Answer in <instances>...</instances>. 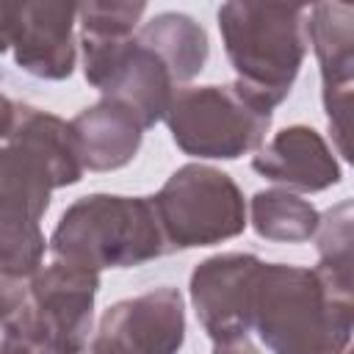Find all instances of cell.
<instances>
[{
	"instance_id": "6da1fadb",
	"label": "cell",
	"mask_w": 354,
	"mask_h": 354,
	"mask_svg": "<svg viewBox=\"0 0 354 354\" xmlns=\"http://www.w3.org/2000/svg\"><path fill=\"white\" fill-rule=\"evenodd\" d=\"M252 329L271 354H343L354 329V285L318 266L263 263L252 293Z\"/></svg>"
},
{
	"instance_id": "7a4b0ae2",
	"label": "cell",
	"mask_w": 354,
	"mask_h": 354,
	"mask_svg": "<svg viewBox=\"0 0 354 354\" xmlns=\"http://www.w3.org/2000/svg\"><path fill=\"white\" fill-rule=\"evenodd\" d=\"M47 249L53 260L88 271L133 268L169 254L149 196L88 194L58 218Z\"/></svg>"
},
{
	"instance_id": "3957f363",
	"label": "cell",
	"mask_w": 354,
	"mask_h": 354,
	"mask_svg": "<svg viewBox=\"0 0 354 354\" xmlns=\"http://www.w3.org/2000/svg\"><path fill=\"white\" fill-rule=\"evenodd\" d=\"M307 6L224 3L218 30L235 80L271 111L290 94L307 55Z\"/></svg>"
},
{
	"instance_id": "277c9868",
	"label": "cell",
	"mask_w": 354,
	"mask_h": 354,
	"mask_svg": "<svg viewBox=\"0 0 354 354\" xmlns=\"http://www.w3.org/2000/svg\"><path fill=\"white\" fill-rule=\"evenodd\" d=\"M163 119L185 155L199 160H235L263 147L274 111L235 80L224 86L177 88Z\"/></svg>"
},
{
	"instance_id": "5b68a950",
	"label": "cell",
	"mask_w": 354,
	"mask_h": 354,
	"mask_svg": "<svg viewBox=\"0 0 354 354\" xmlns=\"http://www.w3.org/2000/svg\"><path fill=\"white\" fill-rule=\"evenodd\" d=\"M169 252L230 241L246 230V202L238 183L213 166H180L149 196Z\"/></svg>"
},
{
	"instance_id": "8992f818",
	"label": "cell",
	"mask_w": 354,
	"mask_h": 354,
	"mask_svg": "<svg viewBox=\"0 0 354 354\" xmlns=\"http://www.w3.org/2000/svg\"><path fill=\"white\" fill-rule=\"evenodd\" d=\"M55 188L53 169L30 147L11 136L0 141V271L33 277L41 268V218Z\"/></svg>"
},
{
	"instance_id": "52a82bcc",
	"label": "cell",
	"mask_w": 354,
	"mask_h": 354,
	"mask_svg": "<svg viewBox=\"0 0 354 354\" xmlns=\"http://www.w3.org/2000/svg\"><path fill=\"white\" fill-rule=\"evenodd\" d=\"M97 290V271L53 260L30 277L22 313L6 326H17L36 337L83 351L91 332Z\"/></svg>"
},
{
	"instance_id": "ba28073f",
	"label": "cell",
	"mask_w": 354,
	"mask_h": 354,
	"mask_svg": "<svg viewBox=\"0 0 354 354\" xmlns=\"http://www.w3.org/2000/svg\"><path fill=\"white\" fill-rule=\"evenodd\" d=\"M263 260L246 252H221L205 257L191 271V301L194 313L218 343H232L249 335L252 329V293Z\"/></svg>"
},
{
	"instance_id": "9c48e42d",
	"label": "cell",
	"mask_w": 354,
	"mask_h": 354,
	"mask_svg": "<svg viewBox=\"0 0 354 354\" xmlns=\"http://www.w3.org/2000/svg\"><path fill=\"white\" fill-rule=\"evenodd\" d=\"M307 44L321 66V97L329 130L346 160L348 155V105L354 80V11L346 3H315L304 19Z\"/></svg>"
},
{
	"instance_id": "30bf717a",
	"label": "cell",
	"mask_w": 354,
	"mask_h": 354,
	"mask_svg": "<svg viewBox=\"0 0 354 354\" xmlns=\"http://www.w3.org/2000/svg\"><path fill=\"white\" fill-rule=\"evenodd\" d=\"M75 3H19L14 61L33 77L66 80L75 69Z\"/></svg>"
},
{
	"instance_id": "8fae6325",
	"label": "cell",
	"mask_w": 354,
	"mask_h": 354,
	"mask_svg": "<svg viewBox=\"0 0 354 354\" xmlns=\"http://www.w3.org/2000/svg\"><path fill=\"white\" fill-rule=\"evenodd\" d=\"M100 332L127 343L138 354H177L185 343V304L171 285L111 304L100 318Z\"/></svg>"
},
{
	"instance_id": "7c38bea8",
	"label": "cell",
	"mask_w": 354,
	"mask_h": 354,
	"mask_svg": "<svg viewBox=\"0 0 354 354\" xmlns=\"http://www.w3.org/2000/svg\"><path fill=\"white\" fill-rule=\"evenodd\" d=\"M252 169L285 185V191H307L318 194L343 180L340 163L332 155L324 136L307 124H290L279 130L268 144H263L254 158Z\"/></svg>"
},
{
	"instance_id": "4fadbf2b",
	"label": "cell",
	"mask_w": 354,
	"mask_h": 354,
	"mask_svg": "<svg viewBox=\"0 0 354 354\" xmlns=\"http://www.w3.org/2000/svg\"><path fill=\"white\" fill-rule=\"evenodd\" d=\"M72 136L80 152V163L88 171H113L127 166L144 138L138 119L113 100H100L83 108L72 122Z\"/></svg>"
},
{
	"instance_id": "5bb4252c",
	"label": "cell",
	"mask_w": 354,
	"mask_h": 354,
	"mask_svg": "<svg viewBox=\"0 0 354 354\" xmlns=\"http://www.w3.org/2000/svg\"><path fill=\"white\" fill-rule=\"evenodd\" d=\"M136 39L169 66L177 86L194 80L205 69V61L210 55L205 28L194 17L180 11H163L155 14L149 22H141Z\"/></svg>"
},
{
	"instance_id": "9a60e30c",
	"label": "cell",
	"mask_w": 354,
	"mask_h": 354,
	"mask_svg": "<svg viewBox=\"0 0 354 354\" xmlns=\"http://www.w3.org/2000/svg\"><path fill=\"white\" fill-rule=\"evenodd\" d=\"M8 136L22 141L25 147H30L53 169L61 188L80 183L86 169L80 163V152H77L72 127L61 116L47 113L33 105H25V102H17V116H14V127Z\"/></svg>"
},
{
	"instance_id": "2e32d148",
	"label": "cell",
	"mask_w": 354,
	"mask_h": 354,
	"mask_svg": "<svg viewBox=\"0 0 354 354\" xmlns=\"http://www.w3.org/2000/svg\"><path fill=\"white\" fill-rule=\"evenodd\" d=\"M252 227L266 241L279 243H304L315 235L321 213L313 202L296 196L285 188H266L249 199Z\"/></svg>"
},
{
	"instance_id": "e0dca14e",
	"label": "cell",
	"mask_w": 354,
	"mask_h": 354,
	"mask_svg": "<svg viewBox=\"0 0 354 354\" xmlns=\"http://www.w3.org/2000/svg\"><path fill=\"white\" fill-rule=\"evenodd\" d=\"M318 268L329 277L351 285V202L343 199L318 218L315 227Z\"/></svg>"
},
{
	"instance_id": "ac0fdd59",
	"label": "cell",
	"mask_w": 354,
	"mask_h": 354,
	"mask_svg": "<svg viewBox=\"0 0 354 354\" xmlns=\"http://www.w3.org/2000/svg\"><path fill=\"white\" fill-rule=\"evenodd\" d=\"M0 354H83V351L36 337L17 326H0Z\"/></svg>"
},
{
	"instance_id": "d6986e66",
	"label": "cell",
	"mask_w": 354,
	"mask_h": 354,
	"mask_svg": "<svg viewBox=\"0 0 354 354\" xmlns=\"http://www.w3.org/2000/svg\"><path fill=\"white\" fill-rule=\"evenodd\" d=\"M30 277H17L8 271H0V326L11 324L25 304Z\"/></svg>"
},
{
	"instance_id": "ffe728a7",
	"label": "cell",
	"mask_w": 354,
	"mask_h": 354,
	"mask_svg": "<svg viewBox=\"0 0 354 354\" xmlns=\"http://www.w3.org/2000/svg\"><path fill=\"white\" fill-rule=\"evenodd\" d=\"M83 354H138V351H133L127 343H122L119 337H113V335H108V332H94V337L88 340V346L83 348Z\"/></svg>"
},
{
	"instance_id": "44dd1931",
	"label": "cell",
	"mask_w": 354,
	"mask_h": 354,
	"mask_svg": "<svg viewBox=\"0 0 354 354\" xmlns=\"http://www.w3.org/2000/svg\"><path fill=\"white\" fill-rule=\"evenodd\" d=\"M17 14H19V3H0V53H6L14 41Z\"/></svg>"
},
{
	"instance_id": "7402d4cb",
	"label": "cell",
	"mask_w": 354,
	"mask_h": 354,
	"mask_svg": "<svg viewBox=\"0 0 354 354\" xmlns=\"http://www.w3.org/2000/svg\"><path fill=\"white\" fill-rule=\"evenodd\" d=\"M14 116H17V102L8 100L3 91H0V141L8 138L11 127H14Z\"/></svg>"
},
{
	"instance_id": "603a6c76",
	"label": "cell",
	"mask_w": 354,
	"mask_h": 354,
	"mask_svg": "<svg viewBox=\"0 0 354 354\" xmlns=\"http://www.w3.org/2000/svg\"><path fill=\"white\" fill-rule=\"evenodd\" d=\"M213 354H257V348L249 343V337H241V340H232V343H218L213 348Z\"/></svg>"
}]
</instances>
